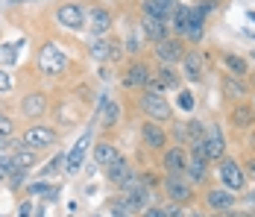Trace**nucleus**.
Returning <instances> with one entry per match:
<instances>
[{"mask_svg":"<svg viewBox=\"0 0 255 217\" xmlns=\"http://www.w3.org/2000/svg\"><path fill=\"white\" fill-rule=\"evenodd\" d=\"M38 68L47 73V76H59V73L68 71V53L59 47V44H44L38 50Z\"/></svg>","mask_w":255,"mask_h":217,"instance_id":"f257e3e1","label":"nucleus"},{"mask_svg":"<svg viewBox=\"0 0 255 217\" xmlns=\"http://www.w3.org/2000/svg\"><path fill=\"white\" fill-rule=\"evenodd\" d=\"M141 109L150 115V121H170V115H173V109H170V103L164 100V94H158V91H144L141 97Z\"/></svg>","mask_w":255,"mask_h":217,"instance_id":"f03ea898","label":"nucleus"},{"mask_svg":"<svg viewBox=\"0 0 255 217\" xmlns=\"http://www.w3.org/2000/svg\"><path fill=\"white\" fill-rule=\"evenodd\" d=\"M124 203H127L132 212H141V209H147V203H150V188L141 182V179H129L127 185H124Z\"/></svg>","mask_w":255,"mask_h":217,"instance_id":"7ed1b4c3","label":"nucleus"},{"mask_svg":"<svg viewBox=\"0 0 255 217\" xmlns=\"http://www.w3.org/2000/svg\"><path fill=\"white\" fill-rule=\"evenodd\" d=\"M164 191L167 197L173 200V203H191V182L185 179V173H167V179H164Z\"/></svg>","mask_w":255,"mask_h":217,"instance_id":"20e7f679","label":"nucleus"},{"mask_svg":"<svg viewBox=\"0 0 255 217\" xmlns=\"http://www.w3.org/2000/svg\"><path fill=\"white\" fill-rule=\"evenodd\" d=\"M217 173H220L223 185H226V188H229L232 194L241 191V188H244V182H247V173H244V168H241V165H238L235 159H223Z\"/></svg>","mask_w":255,"mask_h":217,"instance_id":"39448f33","label":"nucleus"},{"mask_svg":"<svg viewBox=\"0 0 255 217\" xmlns=\"http://www.w3.org/2000/svg\"><path fill=\"white\" fill-rule=\"evenodd\" d=\"M185 44L179 41V38H167V41H158L155 44V59L161 62V65H176L185 59Z\"/></svg>","mask_w":255,"mask_h":217,"instance_id":"423d86ee","label":"nucleus"},{"mask_svg":"<svg viewBox=\"0 0 255 217\" xmlns=\"http://www.w3.org/2000/svg\"><path fill=\"white\" fill-rule=\"evenodd\" d=\"M56 129H50V126H29L24 132V147H29V150H38V147H53L56 144Z\"/></svg>","mask_w":255,"mask_h":217,"instance_id":"0eeeda50","label":"nucleus"},{"mask_svg":"<svg viewBox=\"0 0 255 217\" xmlns=\"http://www.w3.org/2000/svg\"><path fill=\"white\" fill-rule=\"evenodd\" d=\"M205 150H208V162H214V159H226V141H223V132H220V126L217 123H211L208 129H205Z\"/></svg>","mask_w":255,"mask_h":217,"instance_id":"6e6552de","label":"nucleus"},{"mask_svg":"<svg viewBox=\"0 0 255 217\" xmlns=\"http://www.w3.org/2000/svg\"><path fill=\"white\" fill-rule=\"evenodd\" d=\"M203 68H205V56L200 50H188L182 59V73L188 82H200L203 79Z\"/></svg>","mask_w":255,"mask_h":217,"instance_id":"1a4fd4ad","label":"nucleus"},{"mask_svg":"<svg viewBox=\"0 0 255 217\" xmlns=\"http://www.w3.org/2000/svg\"><path fill=\"white\" fill-rule=\"evenodd\" d=\"M132 176H135V170H132V165H129L124 156H118V159L109 165V170H106V179H109L112 185H121V188L127 185Z\"/></svg>","mask_w":255,"mask_h":217,"instance_id":"9d476101","label":"nucleus"},{"mask_svg":"<svg viewBox=\"0 0 255 217\" xmlns=\"http://www.w3.org/2000/svg\"><path fill=\"white\" fill-rule=\"evenodd\" d=\"M56 18H59V24L68 26V29H82V26H85V12L79 9L77 3H65V6H59Z\"/></svg>","mask_w":255,"mask_h":217,"instance_id":"9b49d317","label":"nucleus"},{"mask_svg":"<svg viewBox=\"0 0 255 217\" xmlns=\"http://www.w3.org/2000/svg\"><path fill=\"white\" fill-rule=\"evenodd\" d=\"M141 138H144V144L150 147V150H161V147H167V132H164V126L161 123H144L141 126Z\"/></svg>","mask_w":255,"mask_h":217,"instance_id":"f8f14e48","label":"nucleus"},{"mask_svg":"<svg viewBox=\"0 0 255 217\" xmlns=\"http://www.w3.org/2000/svg\"><path fill=\"white\" fill-rule=\"evenodd\" d=\"M88 144H91V135H82L77 144L71 147V153L65 156V173H77L82 168V159H85V153H88Z\"/></svg>","mask_w":255,"mask_h":217,"instance_id":"ddd939ff","label":"nucleus"},{"mask_svg":"<svg viewBox=\"0 0 255 217\" xmlns=\"http://www.w3.org/2000/svg\"><path fill=\"white\" fill-rule=\"evenodd\" d=\"M173 9H176V0H144V15L155 18V21H164V24L173 15Z\"/></svg>","mask_w":255,"mask_h":217,"instance_id":"4468645a","label":"nucleus"},{"mask_svg":"<svg viewBox=\"0 0 255 217\" xmlns=\"http://www.w3.org/2000/svg\"><path fill=\"white\" fill-rule=\"evenodd\" d=\"M205 203H208V209H214V212H232L235 194H232L229 188H217V191L205 194Z\"/></svg>","mask_w":255,"mask_h":217,"instance_id":"2eb2a0df","label":"nucleus"},{"mask_svg":"<svg viewBox=\"0 0 255 217\" xmlns=\"http://www.w3.org/2000/svg\"><path fill=\"white\" fill-rule=\"evenodd\" d=\"M127 82L129 88H144V85H150L153 82V76H150V71H147V65H141V62H132L127 68Z\"/></svg>","mask_w":255,"mask_h":217,"instance_id":"dca6fc26","label":"nucleus"},{"mask_svg":"<svg viewBox=\"0 0 255 217\" xmlns=\"http://www.w3.org/2000/svg\"><path fill=\"white\" fill-rule=\"evenodd\" d=\"M203 26H205V15L200 9L188 6V26H185V38L191 41H203Z\"/></svg>","mask_w":255,"mask_h":217,"instance_id":"f3484780","label":"nucleus"},{"mask_svg":"<svg viewBox=\"0 0 255 217\" xmlns=\"http://www.w3.org/2000/svg\"><path fill=\"white\" fill-rule=\"evenodd\" d=\"M185 168H188L185 150H182V147H170V150L164 153V170H167V173H185Z\"/></svg>","mask_w":255,"mask_h":217,"instance_id":"a211bd4d","label":"nucleus"},{"mask_svg":"<svg viewBox=\"0 0 255 217\" xmlns=\"http://www.w3.org/2000/svg\"><path fill=\"white\" fill-rule=\"evenodd\" d=\"M144 32H147V38H153L155 44L170 38V29H167V24H164V21H155V18H147V15H144Z\"/></svg>","mask_w":255,"mask_h":217,"instance_id":"6ab92c4d","label":"nucleus"},{"mask_svg":"<svg viewBox=\"0 0 255 217\" xmlns=\"http://www.w3.org/2000/svg\"><path fill=\"white\" fill-rule=\"evenodd\" d=\"M21 109H24L26 118H41V115L47 112V97H44V94H29L24 100V106H21Z\"/></svg>","mask_w":255,"mask_h":217,"instance_id":"aec40b11","label":"nucleus"},{"mask_svg":"<svg viewBox=\"0 0 255 217\" xmlns=\"http://www.w3.org/2000/svg\"><path fill=\"white\" fill-rule=\"evenodd\" d=\"M232 123H235L238 129H247V126H253V123H255V109H253V106H247V103L235 106V109H232Z\"/></svg>","mask_w":255,"mask_h":217,"instance_id":"412c9836","label":"nucleus"},{"mask_svg":"<svg viewBox=\"0 0 255 217\" xmlns=\"http://www.w3.org/2000/svg\"><path fill=\"white\" fill-rule=\"evenodd\" d=\"M150 85H153V91L164 94L167 88H176V85H179V76H176V71H170V68H161V71H158V76H155Z\"/></svg>","mask_w":255,"mask_h":217,"instance_id":"4be33fe9","label":"nucleus"},{"mask_svg":"<svg viewBox=\"0 0 255 217\" xmlns=\"http://www.w3.org/2000/svg\"><path fill=\"white\" fill-rule=\"evenodd\" d=\"M91 32L94 35H106L109 29H112V15L106 12V9H91Z\"/></svg>","mask_w":255,"mask_h":217,"instance_id":"5701e85b","label":"nucleus"},{"mask_svg":"<svg viewBox=\"0 0 255 217\" xmlns=\"http://www.w3.org/2000/svg\"><path fill=\"white\" fill-rule=\"evenodd\" d=\"M100 106H103V126L112 129L118 123V118H121V106H118V100H109V97H103Z\"/></svg>","mask_w":255,"mask_h":217,"instance_id":"b1692460","label":"nucleus"},{"mask_svg":"<svg viewBox=\"0 0 255 217\" xmlns=\"http://www.w3.org/2000/svg\"><path fill=\"white\" fill-rule=\"evenodd\" d=\"M118 156H121V153H118V147L112 144V141H100V144L94 147V159H97V165H106V168H109Z\"/></svg>","mask_w":255,"mask_h":217,"instance_id":"393cba45","label":"nucleus"},{"mask_svg":"<svg viewBox=\"0 0 255 217\" xmlns=\"http://www.w3.org/2000/svg\"><path fill=\"white\" fill-rule=\"evenodd\" d=\"M205 173H208V162H203V159H188V168H185V176L191 179V182H203Z\"/></svg>","mask_w":255,"mask_h":217,"instance_id":"a878e982","label":"nucleus"},{"mask_svg":"<svg viewBox=\"0 0 255 217\" xmlns=\"http://www.w3.org/2000/svg\"><path fill=\"white\" fill-rule=\"evenodd\" d=\"M12 162H15V170H26L35 165V150H29V147H24V150H18L15 156H12Z\"/></svg>","mask_w":255,"mask_h":217,"instance_id":"bb28decb","label":"nucleus"},{"mask_svg":"<svg viewBox=\"0 0 255 217\" xmlns=\"http://www.w3.org/2000/svg\"><path fill=\"white\" fill-rule=\"evenodd\" d=\"M91 56L94 59H112L115 56V41H91Z\"/></svg>","mask_w":255,"mask_h":217,"instance_id":"cd10ccee","label":"nucleus"},{"mask_svg":"<svg viewBox=\"0 0 255 217\" xmlns=\"http://www.w3.org/2000/svg\"><path fill=\"white\" fill-rule=\"evenodd\" d=\"M185 26H188V6L176 3V9H173V32L185 35Z\"/></svg>","mask_w":255,"mask_h":217,"instance_id":"c85d7f7f","label":"nucleus"},{"mask_svg":"<svg viewBox=\"0 0 255 217\" xmlns=\"http://www.w3.org/2000/svg\"><path fill=\"white\" fill-rule=\"evenodd\" d=\"M223 88H226V94H232V97H247V85L238 79V76H226V82H223Z\"/></svg>","mask_w":255,"mask_h":217,"instance_id":"c756f323","label":"nucleus"},{"mask_svg":"<svg viewBox=\"0 0 255 217\" xmlns=\"http://www.w3.org/2000/svg\"><path fill=\"white\" fill-rule=\"evenodd\" d=\"M226 68H229L232 73H238V76H247V71H250V65H247V59H241V56H226Z\"/></svg>","mask_w":255,"mask_h":217,"instance_id":"7c9ffc66","label":"nucleus"},{"mask_svg":"<svg viewBox=\"0 0 255 217\" xmlns=\"http://www.w3.org/2000/svg\"><path fill=\"white\" fill-rule=\"evenodd\" d=\"M24 44H26L24 38H21V41H15V44H0V59H3L6 65H12V62L18 59V56H15V50H21Z\"/></svg>","mask_w":255,"mask_h":217,"instance_id":"2f4dec72","label":"nucleus"},{"mask_svg":"<svg viewBox=\"0 0 255 217\" xmlns=\"http://www.w3.org/2000/svg\"><path fill=\"white\" fill-rule=\"evenodd\" d=\"M188 138H194V141H200V138H205V126L203 121H188Z\"/></svg>","mask_w":255,"mask_h":217,"instance_id":"473e14b6","label":"nucleus"},{"mask_svg":"<svg viewBox=\"0 0 255 217\" xmlns=\"http://www.w3.org/2000/svg\"><path fill=\"white\" fill-rule=\"evenodd\" d=\"M176 106L182 109V112H194V94H188V91H179V97H176Z\"/></svg>","mask_w":255,"mask_h":217,"instance_id":"72a5a7b5","label":"nucleus"},{"mask_svg":"<svg viewBox=\"0 0 255 217\" xmlns=\"http://www.w3.org/2000/svg\"><path fill=\"white\" fill-rule=\"evenodd\" d=\"M191 156H194V159H203V162H208V150H205V141H203V138L191 144Z\"/></svg>","mask_w":255,"mask_h":217,"instance_id":"f704fd0d","label":"nucleus"},{"mask_svg":"<svg viewBox=\"0 0 255 217\" xmlns=\"http://www.w3.org/2000/svg\"><path fill=\"white\" fill-rule=\"evenodd\" d=\"M12 170H15L12 156H3V153H0V176H6V173H12Z\"/></svg>","mask_w":255,"mask_h":217,"instance_id":"c9c22d12","label":"nucleus"},{"mask_svg":"<svg viewBox=\"0 0 255 217\" xmlns=\"http://www.w3.org/2000/svg\"><path fill=\"white\" fill-rule=\"evenodd\" d=\"M29 191H32V194H47L50 200L56 197V191H53V188L47 185V182H35V185H29Z\"/></svg>","mask_w":255,"mask_h":217,"instance_id":"e433bc0d","label":"nucleus"},{"mask_svg":"<svg viewBox=\"0 0 255 217\" xmlns=\"http://www.w3.org/2000/svg\"><path fill=\"white\" fill-rule=\"evenodd\" d=\"M129 212H132V209H129V206L124 203V200L112 206V217H129Z\"/></svg>","mask_w":255,"mask_h":217,"instance_id":"4c0bfd02","label":"nucleus"},{"mask_svg":"<svg viewBox=\"0 0 255 217\" xmlns=\"http://www.w3.org/2000/svg\"><path fill=\"white\" fill-rule=\"evenodd\" d=\"M217 6H220V0H200V12H203V15L217 12Z\"/></svg>","mask_w":255,"mask_h":217,"instance_id":"58836bf2","label":"nucleus"},{"mask_svg":"<svg viewBox=\"0 0 255 217\" xmlns=\"http://www.w3.org/2000/svg\"><path fill=\"white\" fill-rule=\"evenodd\" d=\"M164 212H167V217H185V209H182L179 203H173V206H167Z\"/></svg>","mask_w":255,"mask_h":217,"instance_id":"ea45409f","label":"nucleus"},{"mask_svg":"<svg viewBox=\"0 0 255 217\" xmlns=\"http://www.w3.org/2000/svg\"><path fill=\"white\" fill-rule=\"evenodd\" d=\"M144 217H167V212H164V206H153L144 212Z\"/></svg>","mask_w":255,"mask_h":217,"instance_id":"a19ab883","label":"nucleus"},{"mask_svg":"<svg viewBox=\"0 0 255 217\" xmlns=\"http://www.w3.org/2000/svg\"><path fill=\"white\" fill-rule=\"evenodd\" d=\"M9 88H12V76L6 71H0V91H9Z\"/></svg>","mask_w":255,"mask_h":217,"instance_id":"79ce46f5","label":"nucleus"},{"mask_svg":"<svg viewBox=\"0 0 255 217\" xmlns=\"http://www.w3.org/2000/svg\"><path fill=\"white\" fill-rule=\"evenodd\" d=\"M9 132H12V121L6 115H0V135H9Z\"/></svg>","mask_w":255,"mask_h":217,"instance_id":"37998d69","label":"nucleus"},{"mask_svg":"<svg viewBox=\"0 0 255 217\" xmlns=\"http://www.w3.org/2000/svg\"><path fill=\"white\" fill-rule=\"evenodd\" d=\"M18 217H32V203H21V209H18Z\"/></svg>","mask_w":255,"mask_h":217,"instance_id":"c03bdc74","label":"nucleus"},{"mask_svg":"<svg viewBox=\"0 0 255 217\" xmlns=\"http://www.w3.org/2000/svg\"><path fill=\"white\" fill-rule=\"evenodd\" d=\"M244 170H247V173H250V176H253V179H255V159H250V162L244 165Z\"/></svg>","mask_w":255,"mask_h":217,"instance_id":"a18cd8bd","label":"nucleus"},{"mask_svg":"<svg viewBox=\"0 0 255 217\" xmlns=\"http://www.w3.org/2000/svg\"><path fill=\"white\" fill-rule=\"evenodd\" d=\"M247 203H250V206H255V191L250 194V197H247Z\"/></svg>","mask_w":255,"mask_h":217,"instance_id":"49530a36","label":"nucleus"},{"mask_svg":"<svg viewBox=\"0 0 255 217\" xmlns=\"http://www.w3.org/2000/svg\"><path fill=\"white\" fill-rule=\"evenodd\" d=\"M0 150H6V135H0Z\"/></svg>","mask_w":255,"mask_h":217,"instance_id":"de8ad7c7","label":"nucleus"},{"mask_svg":"<svg viewBox=\"0 0 255 217\" xmlns=\"http://www.w3.org/2000/svg\"><path fill=\"white\" fill-rule=\"evenodd\" d=\"M247 18H250V21L255 24V12H247Z\"/></svg>","mask_w":255,"mask_h":217,"instance_id":"09e8293b","label":"nucleus"},{"mask_svg":"<svg viewBox=\"0 0 255 217\" xmlns=\"http://www.w3.org/2000/svg\"><path fill=\"white\" fill-rule=\"evenodd\" d=\"M191 217H205V215H200V212H197V215H191Z\"/></svg>","mask_w":255,"mask_h":217,"instance_id":"8fccbe9b","label":"nucleus"},{"mask_svg":"<svg viewBox=\"0 0 255 217\" xmlns=\"http://www.w3.org/2000/svg\"><path fill=\"white\" fill-rule=\"evenodd\" d=\"M214 217H229V215H214Z\"/></svg>","mask_w":255,"mask_h":217,"instance_id":"3c124183","label":"nucleus"},{"mask_svg":"<svg viewBox=\"0 0 255 217\" xmlns=\"http://www.w3.org/2000/svg\"><path fill=\"white\" fill-rule=\"evenodd\" d=\"M253 109H255V106H253Z\"/></svg>","mask_w":255,"mask_h":217,"instance_id":"603ef678","label":"nucleus"}]
</instances>
